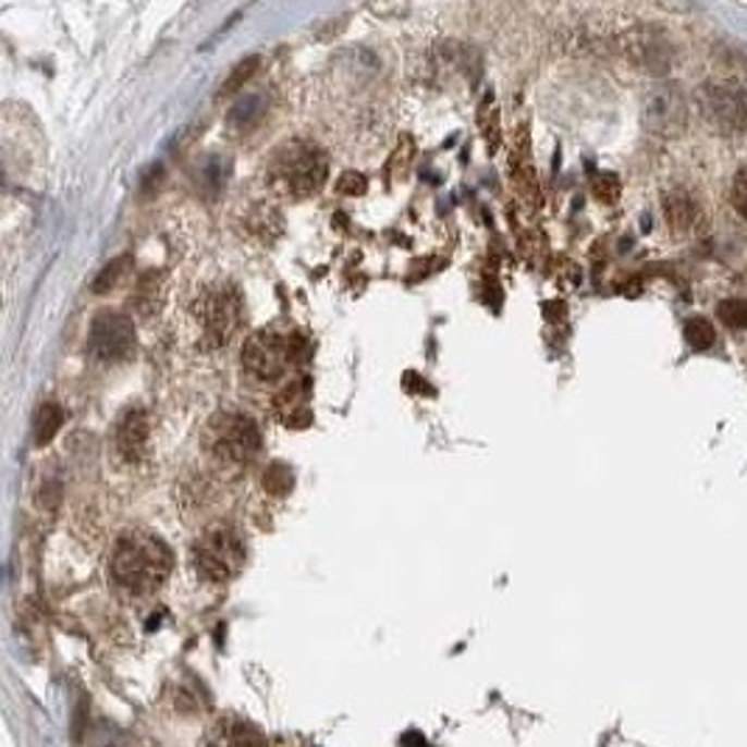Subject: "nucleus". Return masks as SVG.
Listing matches in <instances>:
<instances>
[{"mask_svg": "<svg viewBox=\"0 0 747 747\" xmlns=\"http://www.w3.org/2000/svg\"><path fill=\"white\" fill-rule=\"evenodd\" d=\"M110 572L112 579L130 593H149L171 574V552L155 535L126 532L112 549Z\"/></svg>", "mask_w": 747, "mask_h": 747, "instance_id": "obj_1", "label": "nucleus"}, {"mask_svg": "<svg viewBox=\"0 0 747 747\" xmlns=\"http://www.w3.org/2000/svg\"><path fill=\"white\" fill-rule=\"evenodd\" d=\"M269 176L292 196H311L328 180V157L311 140H286L269 160Z\"/></svg>", "mask_w": 747, "mask_h": 747, "instance_id": "obj_2", "label": "nucleus"}, {"mask_svg": "<svg viewBox=\"0 0 747 747\" xmlns=\"http://www.w3.org/2000/svg\"><path fill=\"white\" fill-rule=\"evenodd\" d=\"M308 351H311L308 339L299 336V333L280 336L272 331H260L249 336V342L244 345V370L258 381H274L286 370H292V365L306 362Z\"/></svg>", "mask_w": 747, "mask_h": 747, "instance_id": "obj_3", "label": "nucleus"}, {"mask_svg": "<svg viewBox=\"0 0 747 747\" xmlns=\"http://www.w3.org/2000/svg\"><path fill=\"white\" fill-rule=\"evenodd\" d=\"M194 560L201 577L210 579V583H228L230 577L241 572V565L247 560V549H244V540L238 538L235 529L219 524L196 540Z\"/></svg>", "mask_w": 747, "mask_h": 747, "instance_id": "obj_4", "label": "nucleus"}, {"mask_svg": "<svg viewBox=\"0 0 747 747\" xmlns=\"http://www.w3.org/2000/svg\"><path fill=\"white\" fill-rule=\"evenodd\" d=\"M208 451L224 462H249L260 451V431L247 415H216L208 426Z\"/></svg>", "mask_w": 747, "mask_h": 747, "instance_id": "obj_5", "label": "nucleus"}, {"mask_svg": "<svg viewBox=\"0 0 747 747\" xmlns=\"http://www.w3.org/2000/svg\"><path fill=\"white\" fill-rule=\"evenodd\" d=\"M697 101L702 118L722 135H739L747 130V87L734 82H709Z\"/></svg>", "mask_w": 747, "mask_h": 747, "instance_id": "obj_6", "label": "nucleus"}, {"mask_svg": "<svg viewBox=\"0 0 747 747\" xmlns=\"http://www.w3.org/2000/svg\"><path fill=\"white\" fill-rule=\"evenodd\" d=\"M93 356L98 362H126L135 353V326L126 314L98 311L90 326V342H87Z\"/></svg>", "mask_w": 747, "mask_h": 747, "instance_id": "obj_7", "label": "nucleus"}, {"mask_svg": "<svg viewBox=\"0 0 747 747\" xmlns=\"http://www.w3.org/2000/svg\"><path fill=\"white\" fill-rule=\"evenodd\" d=\"M644 126L650 132L661 137H677L683 130H686V118H689V110H686V101H683L681 87L675 85H658L647 93L644 98Z\"/></svg>", "mask_w": 747, "mask_h": 747, "instance_id": "obj_8", "label": "nucleus"}, {"mask_svg": "<svg viewBox=\"0 0 747 747\" xmlns=\"http://www.w3.org/2000/svg\"><path fill=\"white\" fill-rule=\"evenodd\" d=\"M624 48H627V57H630V62L638 68V71H647V73L670 71L672 46H670V39L663 37L658 28H650V26L636 28V32L627 34Z\"/></svg>", "mask_w": 747, "mask_h": 747, "instance_id": "obj_9", "label": "nucleus"}, {"mask_svg": "<svg viewBox=\"0 0 747 747\" xmlns=\"http://www.w3.org/2000/svg\"><path fill=\"white\" fill-rule=\"evenodd\" d=\"M241 319V299L238 294L230 289H219V292L205 297L201 306V322H205V336L210 339V345H224L233 331L238 328Z\"/></svg>", "mask_w": 747, "mask_h": 747, "instance_id": "obj_10", "label": "nucleus"}, {"mask_svg": "<svg viewBox=\"0 0 747 747\" xmlns=\"http://www.w3.org/2000/svg\"><path fill=\"white\" fill-rule=\"evenodd\" d=\"M115 440H118V451L124 454V460L135 462L137 456L144 454L146 442H149V417H146L144 409H126L118 420L115 429Z\"/></svg>", "mask_w": 747, "mask_h": 747, "instance_id": "obj_11", "label": "nucleus"}, {"mask_svg": "<svg viewBox=\"0 0 747 747\" xmlns=\"http://www.w3.org/2000/svg\"><path fill=\"white\" fill-rule=\"evenodd\" d=\"M208 747H269L267 739L241 720H219L208 736Z\"/></svg>", "mask_w": 747, "mask_h": 747, "instance_id": "obj_12", "label": "nucleus"}, {"mask_svg": "<svg viewBox=\"0 0 747 747\" xmlns=\"http://www.w3.org/2000/svg\"><path fill=\"white\" fill-rule=\"evenodd\" d=\"M308 378H303V383H292V387H286V392L283 395H278V412L280 415H286L283 420L289 423V426H294V429H303L306 423H311V409H308Z\"/></svg>", "mask_w": 747, "mask_h": 747, "instance_id": "obj_13", "label": "nucleus"}, {"mask_svg": "<svg viewBox=\"0 0 747 747\" xmlns=\"http://www.w3.org/2000/svg\"><path fill=\"white\" fill-rule=\"evenodd\" d=\"M264 112H267V96H264V93H253V96L241 98L238 105L230 110L228 124L233 126L235 132H247L258 124L260 118H264Z\"/></svg>", "mask_w": 747, "mask_h": 747, "instance_id": "obj_14", "label": "nucleus"}, {"mask_svg": "<svg viewBox=\"0 0 747 747\" xmlns=\"http://www.w3.org/2000/svg\"><path fill=\"white\" fill-rule=\"evenodd\" d=\"M62 423H65V412H62L59 403H39L37 415H34V442H37V445L51 442L53 437H57V431L62 429Z\"/></svg>", "mask_w": 747, "mask_h": 747, "instance_id": "obj_15", "label": "nucleus"}, {"mask_svg": "<svg viewBox=\"0 0 747 747\" xmlns=\"http://www.w3.org/2000/svg\"><path fill=\"white\" fill-rule=\"evenodd\" d=\"M663 213H666V221L672 224V230H689L697 219L695 201L686 194L666 196V201H663Z\"/></svg>", "mask_w": 747, "mask_h": 747, "instance_id": "obj_16", "label": "nucleus"}, {"mask_svg": "<svg viewBox=\"0 0 747 747\" xmlns=\"http://www.w3.org/2000/svg\"><path fill=\"white\" fill-rule=\"evenodd\" d=\"M683 336H686V342H689L695 351H709V347L717 342V331L711 328V322L709 319H700V317H695V319H689V322H686V328H683Z\"/></svg>", "mask_w": 747, "mask_h": 747, "instance_id": "obj_17", "label": "nucleus"}, {"mask_svg": "<svg viewBox=\"0 0 747 747\" xmlns=\"http://www.w3.org/2000/svg\"><path fill=\"white\" fill-rule=\"evenodd\" d=\"M717 317H720L722 326H728L731 331H742V328H747V303L739 297L722 299L720 306H717Z\"/></svg>", "mask_w": 747, "mask_h": 747, "instance_id": "obj_18", "label": "nucleus"}, {"mask_svg": "<svg viewBox=\"0 0 747 747\" xmlns=\"http://www.w3.org/2000/svg\"><path fill=\"white\" fill-rule=\"evenodd\" d=\"M258 62H260L258 57L241 59L238 65L233 68V73H230V76H228V82H224V85H221V93H219V96H230V93L241 90V87L247 85L249 78L255 76V71H258Z\"/></svg>", "mask_w": 747, "mask_h": 747, "instance_id": "obj_19", "label": "nucleus"}, {"mask_svg": "<svg viewBox=\"0 0 747 747\" xmlns=\"http://www.w3.org/2000/svg\"><path fill=\"white\" fill-rule=\"evenodd\" d=\"M264 488H267L272 495L292 493V488H294L292 468H286V465H272V468L267 470V476H264Z\"/></svg>", "mask_w": 747, "mask_h": 747, "instance_id": "obj_20", "label": "nucleus"}, {"mask_svg": "<svg viewBox=\"0 0 747 747\" xmlns=\"http://www.w3.org/2000/svg\"><path fill=\"white\" fill-rule=\"evenodd\" d=\"M224 176H228V169L221 166V160H216V155H210L208 160L199 166V183L201 188H208L210 194H216V191L224 185Z\"/></svg>", "mask_w": 747, "mask_h": 747, "instance_id": "obj_21", "label": "nucleus"}, {"mask_svg": "<svg viewBox=\"0 0 747 747\" xmlns=\"http://www.w3.org/2000/svg\"><path fill=\"white\" fill-rule=\"evenodd\" d=\"M126 264H130V255H124V258H115V260H112V264H107L105 272L98 274L96 283H93V289H96V294L110 292V289L118 283V278H121V274H124V267H126Z\"/></svg>", "mask_w": 747, "mask_h": 747, "instance_id": "obj_22", "label": "nucleus"}, {"mask_svg": "<svg viewBox=\"0 0 747 747\" xmlns=\"http://www.w3.org/2000/svg\"><path fill=\"white\" fill-rule=\"evenodd\" d=\"M731 196H734V208L739 210L742 219H747V169H742L739 174H736Z\"/></svg>", "mask_w": 747, "mask_h": 747, "instance_id": "obj_23", "label": "nucleus"}, {"mask_svg": "<svg viewBox=\"0 0 747 747\" xmlns=\"http://www.w3.org/2000/svg\"><path fill=\"white\" fill-rule=\"evenodd\" d=\"M336 191H339V194H345V196L365 194V191H367L365 176H362V174H345V176H342V180H339V183H336Z\"/></svg>", "mask_w": 747, "mask_h": 747, "instance_id": "obj_24", "label": "nucleus"}, {"mask_svg": "<svg viewBox=\"0 0 747 747\" xmlns=\"http://www.w3.org/2000/svg\"><path fill=\"white\" fill-rule=\"evenodd\" d=\"M593 191H597V196L602 201H613L619 196V180L616 176H599L597 183H593Z\"/></svg>", "mask_w": 747, "mask_h": 747, "instance_id": "obj_25", "label": "nucleus"}]
</instances>
